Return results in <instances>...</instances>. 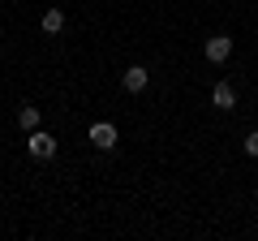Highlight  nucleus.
<instances>
[{
	"label": "nucleus",
	"instance_id": "f03ea898",
	"mask_svg": "<svg viewBox=\"0 0 258 241\" xmlns=\"http://www.w3.org/2000/svg\"><path fill=\"white\" fill-rule=\"evenodd\" d=\"M86 138H91V142H95V147H99V151H112V147H116V142H120V134H116V125H112V120H95V125H91V134H86Z\"/></svg>",
	"mask_w": 258,
	"mask_h": 241
},
{
	"label": "nucleus",
	"instance_id": "6e6552de",
	"mask_svg": "<svg viewBox=\"0 0 258 241\" xmlns=\"http://www.w3.org/2000/svg\"><path fill=\"white\" fill-rule=\"evenodd\" d=\"M241 147H245V155H249V159H258V130H249Z\"/></svg>",
	"mask_w": 258,
	"mask_h": 241
},
{
	"label": "nucleus",
	"instance_id": "7ed1b4c3",
	"mask_svg": "<svg viewBox=\"0 0 258 241\" xmlns=\"http://www.w3.org/2000/svg\"><path fill=\"white\" fill-rule=\"evenodd\" d=\"M147 82H151V74H147V65H129L125 74H120V86H125L129 95H138V91H147Z\"/></svg>",
	"mask_w": 258,
	"mask_h": 241
},
{
	"label": "nucleus",
	"instance_id": "0eeeda50",
	"mask_svg": "<svg viewBox=\"0 0 258 241\" xmlns=\"http://www.w3.org/2000/svg\"><path fill=\"white\" fill-rule=\"evenodd\" d=\"M18 120H22V130H39V120H43V112H39L35 103H22V112H18Z\"/></svg>",
	"mask_w": 258,
	"mask_h": 241
},
{
	"label": "nucleus",
	"instance_id": "20e7f679",
	"mask_svg": "<svg viewBox=\"0 0 258 241\" xmlns=\"http://www.w3.org/2000/svg\"><path fill=\"white\" fill-rule=\"evenodd\" d=\"M203 52H207V61H211V65H224V61L232 56V39H228V35H215V39H207Z\"/></svg>",
	"mask_w": 258,
	"mask_h": 241
},
{
	"label": "nucleus",
	"instance_id": "423d86ee",
	"mask_svg": "<svg viewBox=\"0 0 258 241\" xmlns=\"http://www.w3.org/2000/svg\"><path fill=\"white\" fill-rule=\"evenodd\" d=\"M64 30V9H43V35H60Z\"/></svg>",
	"mask_w": 258,
	"mask_h": 241
},
{
	"label": "nucleus",
	"instance_id": "39448f33",
	"mask_svg": "<svg viewBox=\"0 0 258 241\" xmlns=\"http://www.w3.org/2000/svg\"><path fill=\"white\" fill-rule=\"evenodd\" d=\"M211 103H215L220 112H232V108H237V91H232L228 82H215V91H211Z\"/></svg>",
	"mask_w": 258,
	"mask_h": 241
},
{
	"label": "nucleus",
	"instance_id": "f257e3e1",
	"mask_svg": "<svg viewBox=\"0 0 258 241\" xmlns=\"http://www.w3.org/2000/svg\"><path fill=\"white\" fill-rule=\"evenodd\" d=\"M26 151H30L35 159H52V155H56V138H52L47 130H30V138H26Z\"/></svg>",
	"mask_w": 258,
	"mask_h": 241
}]
</instances>
